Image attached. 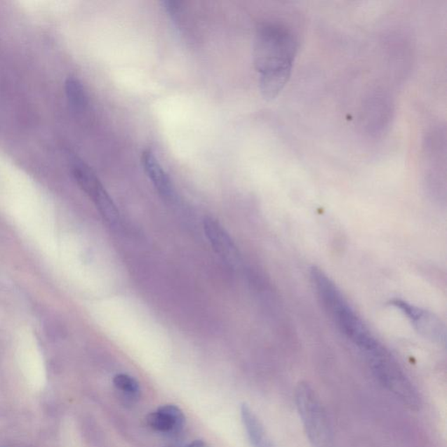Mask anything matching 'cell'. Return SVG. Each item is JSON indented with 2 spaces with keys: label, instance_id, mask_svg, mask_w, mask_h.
Instances as JSON below:
<instances>
[{
  "label": "cell",
  "instance_id": "obj_1",
  "mask_svg": "<svg viewBox=\"0 0 447 447\" xmlns=\"http://www.w3.org/2000/svg\"><path fill=\"white\" fill-rule=\"evenodd\" d=\"M298 39L285 24L266 23L257 31L253 62L260 74V91L265 98L280 94L291 76Z\"/></svg>",
  "mask_w": 447,
  "mask_h": 447
},
{
  "label": "cell",
  "instance_id": "obj_2",
  "mask_svg": "<svg viewBox=\"0 0 447 447\" xmlns=\"http://www.w3.org/2000/svg\"><path fill=\"white\" fill-rule=\"evenodd\" d=\"M311 281L321 306L336 327L366 355L382 345L349 305L335 282L320 268L311 270Z\"/></svg>",
  "mask_w": 447,
  "mask_h": 447
},
{
  "label": "cell",
  "instance_id": "obj_3",
  "mask_svg": "<svg viewBox=\"0 0 447 447\" xmlns=\"http://www.w3.org/2000/svg\"><path fill=\"white\" fill-rule=\"evenodd\" d=\"M366 356L375 377L389 392L410 408L420 407V396L417 389L387 349L382 346Z\"/></svg>",
  "mask_w": 447,
  "mask_h": 447
},
{
  "label": "cell",
  "instance_id": "obj_4",
  "mask_svg": "<svg viewBox=\"0 0 447 447\" xmlns=\"http://www.w3.org/2000/svg\"><path fill=\"white\" fill-rule=\"evenodd\" d=\"M295 402L300 420L314 447H328L331 441L328 418L319 398L307 384H300L295 391Z\"/></svg>",
  "mask_w": 447,
  "mask_h": 447
},
{
  "label": "cell",
  "instance_id": "obj_5",
  "mask_svg": "<svg viewBox=\"0 0 447 447\" xmlns=\"http://www.w3.org/2000/svg\"><path fill=\"white\" fill-rule=\"evenodd\" d=\"M392 304L396 309L401 310V312L408 318L411 323L421 335L434 342H442L445 341L444 324L434 314L402 300H392Z\"/></svg>",
  "mask_w": 447,
  "mask_h": 447
},
{
  "label": "cell",
  "instance_id": "obj_6",
  "mask_svg": "<svg viewBox=\"0 0 447 447\" xmlns=\"http://www.w3.org/2000/svg\"><path fill=\"white\" fill-rule=\"evenodd\" d=\"M204 229L207 239L218 255L228 261L237 258V249L234 243L219 221L212 217H206L204 220Z\"/></svg>",
  "mask_w": 447,
  "mask_h": 447
},
{
  "label": "cell",
  "instance_id": "obj_7",
  "mask_svg": "<svg viewBox=\"0 0 447 447\" xmlns=\"http://www.w3.org/2000/svg\"><path fill=\"white\" fill-rule=\"evenodd\" d=\"M149 427L157 432L174 434L183 427L185 416L176 406H164L148 415Z\"/></svg>",
  "mask_w": 447,
  "mask_h": 447
},
{
  "label": "cell",
  "instance_id": "obj_8",
  "mask_svg": "<svg viewBox=\"0 0 447 447\" xmlns=\"http://www.w3.org/2000/svg\"><path fill=\"white\" fill-rule=\"evenodd\" d=\"M142 164L146 174L159 194L166 199L171 198L174 192L173 184L152 150L147 149L142 152Z\"/></svg>",
  "mask_w": 447,
  "mask_h": 447
},
{
  "label": "cell",
  "instance_id": "obj_9",
  "mask_svg": "<svg viewBox=\"0 0 447 447\" xmlns=\"http://www.w3.org/2000/svg\"><path fill=\"white\" fill-rule=\"evenodd\" d=\"M242 417L253 447H275L267 437L258 418L248 406L242 407Z\"/></svg>",
  "mask_w": 447,
  "mask_h": 447
},
{
  "label": "cell",
  "instance_id": "obj_10",
  "mask_svg": "<svg viewBox=\"0 0 447 447\" xmlns=\"http://www.w3.org/2000/svg\"><path fill=\"white\" fill-rule=\"evenodd\" d=\"M96 206L105 220L109 225H116L119 222V212L109 193L103 188L102 185L96 188L91 195Z\"/></svg>",
  "mask_w": 447,
  "mask_h": 447
},
{
  "label": "cell",
  "instance_id": "obj_11",
  "mask_svg": "<svg viewBox=\"0 0 447 447\" xmlns=\"http://www.w3.org/2000/svg\"><path fill=\"white\" fill-rule=\"evenodd\" d=\"M66 91L70 105L75 109L82 110L87 105V96L81 82L76 78H69L66 84Z\"/></svg>",
  "mask_w": 447,
  "mask_h": 447
},
{
  "label": "cell",
  "instance_id": "obj_12",
  "mask_svg": "<svg viewBox=\"0 0 447 447\" xmlns=\"http://www.w3.org/2000/svg\"><path fill=\"white\" fill-rule=\"evenodd\" d=\"M114 385L121 392L137 396L140 392L139 384L135 378L126 374H118L114 378Z\"/></svg>",
  "mask_w": 447,
  "mask_h": 447
},
{
  "label": "cell",
  "instance_id": "obj_13",
  "mask_svg": "<svg viewBox=\"0 0 447 447\" xmlns=\"http://www.w3.org/2000/svg\"><path fill=\"white\" fill-rule=\"evenodd\" d=\"M185 447H209V446L207 445L206 443L204 442L203 441H196L194 442L191 443V444Z\"/></svg>",
  "mask_w": 447,
  "mask_h": 447
}]
</instances>
